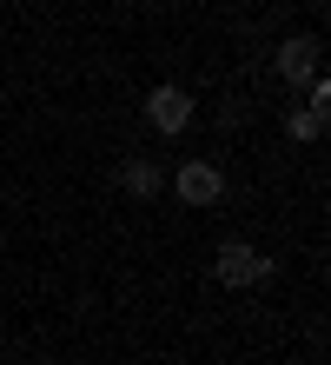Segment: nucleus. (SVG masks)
<instances>
[{
    "label": "nucleus",
    "mask_w": 331,
    "mask_h": 365,
    "mask_svg": "<svg viewBox=\"0 0 331 365\" xmlns=\"http://www.w3.org/2000/svg\"><path fill=\"white\" fill-rule=\"evenodd\" d=\"M219 279H226V286H265V279H272V259H265L258 246L226 240L219 246Z\"/></svg>",
    "instance_id": "f257e3e1"
},
{
    "label": "nucleus",
    "mask_w": 331,
    "mask_h": 365,
    "mask_svg": "<svg viewBox=\"0 0 331 365\" xmlns=\"http://www.w3.org/2000/svg\"><path fill=\"white\" fill-rule=\"evenodd\" d=\"M172 186H179L186 206H219V200H226V173H219L212 160H186L179 173H172Z\"/></svg>",
    "instance_id": "f03ea898"
},
{
    "label": "nucleus",
    "mask_w": 331,
    "mask_h": 365,
    "mask_svg": "<svg viewBox=\"0 0 331 365\" xmlns=\"http://www.w3.org/2000/svg\"><path fill=\"white\" fill-rule=\"evenodd\" d=\"M146 120L159 126V133H186V126H192V100L179 87H152L146 93Z\"/></svg>",
    "instance_id": "7ed1b4c3"
},
{
    "label": "nucleus",
    "mask_w": 331,
    "mask_h": 365,
    "mask_svg": "<svg viewBox=\"0 0 331 365\" xmlns=\"http://www.w3.org/2000/svg\"><path fill=\"white\" fill-rule=\"evenodd\" d=\"M278 73L285 80H312L318 73V40H305V34L285 40V47H278Z\"/></svg>",
    "instance_id": "20e7f679"
},
{
    "label": "nucleus",
    "mask_w": 331,
    "mask_h": 365,
    "mask_svg": "<svg viewBox=\"0 0 331 365\" xmlns=\"http://www.w3.org/2000/svg\"><path fill=\"white\" fill-rule=\"evenodd\" d=\"M120 186L132 192V200H152V192H159V166H152V160H126L120 166Z\"/></svg>",
    "instance_id": "39448f33"
},
{
    "label": "nucleus",
    "mask_w": 331,
    "mask_h": 365,
    "mask_svg": "<svg viewBox=\"0 0 331 365\" xmlns=\"http://www.w3.org/2000/svg\"><path fill=\"white\" fill-rule=\"evenodd\" d=\"M285 133H292V140H318V133H325V100H312V106H298V113L285 120Z\"/></svg>",
    "instance_id": "423d86ee"
}]
</instances>
